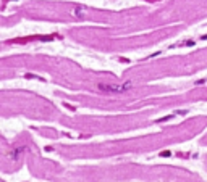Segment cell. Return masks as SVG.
Segmentation results:
<instances>
[{"instance_id": "obj_1", "label": "cell", "mask_w": 207, "mask_h": 182, "mask_svg": "<svg viewBox=\"0 0 207 182\" xmlns=\"http://www.w3.org/2000/svg\"><path fill=\"white\" fill-rule=\"evenodd\" d=\"M133 87L131 82H125V84H99L97 89L104 93H125L126 90H130Z\"/></svg>"}, {"instance_id": "obj_2", "label": "cell", "mask_w": 207, "mask_h": 182, "mask_svg": "<svg viewBox=\"0 0 207 182\" xmlns=\"http://www.w3.org/2000/svg\"><path fill=\"white\" fill-rule=\"evenodd\" d=\"M25 150H26V147H15V148H13L12 152L8 153V156L12 158V160H18V158H20V155L23 153Z\"/></svg>"}, {"instance_id": "obj_3", "label": "cell", "mask_w": 207, "mask_h": 182, "mask_svg": "<svg viewBox=\"0 0 207 182\" xmlns=\"http://www.w3.org/2000/svg\"><path fill=\"white\" fill-rule=\"evenodd\" d=\"M171 152H168V150H165V152H160V156H170Z\"/></svg>"}, {"instance_id": "obj_4", "label": "cell", "mask_w": 207, "mask_h": 182, "mask_svg": "<svg viewBox=\"0 0 207 182\" xmlns=\"http://www.w3.org/2000/svg\"><path fill=\"white\" fill-rule=\"evenodd\" d=\"M74 13H76L78 16H83V10L81 8H76V10H74Z\"/></svg>"}]
</instances>
